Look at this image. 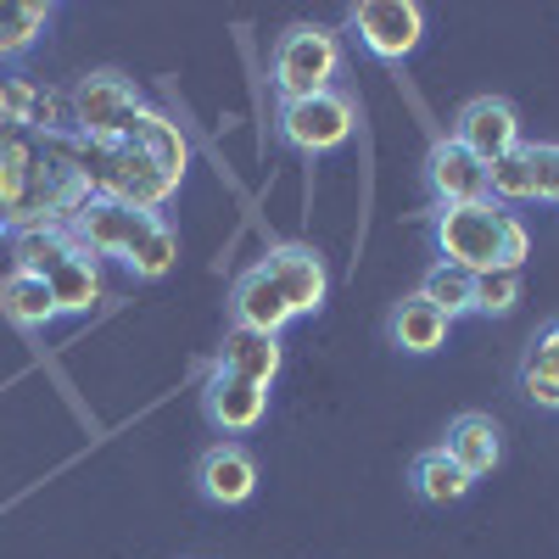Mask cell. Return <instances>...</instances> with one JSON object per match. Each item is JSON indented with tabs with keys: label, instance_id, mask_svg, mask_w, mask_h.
I'll return each mask as SVG.
<instances>
[{
	"label": "cell",
	"instance_id": "6da1fadb",
	"mask_svg": "<svg viewBox=\"0 0 559 559\" xmlns=\"http://www.w3.org/2000/svg\"><path fill=\"white\" fill-rule=\"evenodd\" d=\"M73 247H84L90 258H112L123 263L134 280H163L179 258V236L168 229L163 213H134V207H118V202H102L90 197L79 207V218L68 224Z\"/></svg>",
	"mask_w": 559,
	"mask_h": 559
},
{
	"label": "cell",
	"instance_id": "7a4b0ae2",
	"mask_svg": "<svg viewBox=\"0 0 559 559\" xmlns=\"http://www.w3.org/2000/svg\"><path fill=\"white\" fill-rule=\"evenodd\" d=\"M431 236H437V263H453L464 274L487 269H521L532 258L526 224L498 207V202H464V207H431Z\"/></svg>",
	"mask_w": 559,
	"mask_h": 559
},
{
	"label": "cell",
	"instance_id": "3957f363",
	"mask_svg": "<svg viewBox=\"0 0 559 559\" xmlns=\"http://www.w3.org/2000/svg\"><path fill=\"white\" fill-rule=\"evenodd\" d=\"M342 34L324 28V23H292L286 34L274 39V57H269V79H274V96L280 102H308L336 90L342 79Z\"/></svg>",
	"mask_w": 559,
	"mask_h": 559
},
{
	"label": "cell",
	"instance_id": "277c9868",
	"mask_svg": "<svg viewBox=\"0 0 559 559\" xmlns=\"http://www.w3.org/2000/svg\"><path fill=\"white\" fill-rule=\"evenodd\" d=\"M353 129H358V102L347 90H324V96H308V102H280V118H274V134L302 157L342 152Z\"/></svg>",
	"mask_w": 559,
	"mask_h": 559
},
{
	"label": "cell",
	"instance_id": "5b68a950",
	"mask_svg": "<svg viewBox=\"0 0 559 559\" xmlns=\"http://www.w3.org/2000/svg\"><path fill=\"white\" fill-rule=\"evenodd\" d=\"M73 123L79 140H123L134 129V118L146 112V96L123 79V73H90L73 90Z\"/></svg>",
	"mask_w": 559,
	"mask_h": 559
},
{
	"label": "cell",
	"instance_id": "8992f818",
	"mask_svg": "<svg viewBox=\"0 0 559 559\" xmlns=\"http://www.w3.org/2000/svg\"><path fill=\"white\" fill-rule=\"evenodd\" d=\"M347 23L376 62H408L419 51V39H426V12L414 0H358Z\"/></svg>",
	"mask_w": 559,
	"mask_h": 559
},
{
	"label": "cell",
	"instance_id": "52a82bcc",
	"mask_svg": "<svg viewBox=\"0 0 559 559\" xmlns=\"http://www.w3.org/2000/svg\"><path fill=\"white\" fill-rule=\"evenodd\" d=\"M464 152H471L481 168H492L498 157L509 152H521L526 140H521V112L509 107L503 96H476V102H464L453 112V129H448Z\"/></svg>",
	"mask_w": 559,
	"mask_h": 559
},
{
	"label": "cell",
	"instance_id": "ba28073f",
	"mask_svg": "<svg viewBox=\"0 0 559 559\" xmlns=\"http://www.w3.org/2000/svg\"><path fill=\"white\" fill-rule=\"evenodd\" d=\"M202 414H207L213 431L247 437V431L263 426V414H269V386H252L241 376H229V369H213L207 386H202Z\"/></svg>",
	"mask_w": 559,
	"mask_h": 559
},
{
	"label": "cell",
	"instance_id": "9c48e42d",
	"mask_svg": "<svg viewBox=\"0 0 559 559\" xmlns=\"http://www.w3.org/2000/svg\"><path fill=\"white\" fill-rule=\"evenodd\" d=\"M263 269L274 274V286L286 292V302H292L297 319H302V313H319L324 297H331V274H324V258H319L313 247H302V241L269 247Z\"/></svg>",
	"mask_w": 559,
	"mask_h": 559
},
{
	"label": "cell",
	"instance_id": "30bf717a",
	"mask_svg": "<svg viewBox=\"0 0 559 559\" xmlns=\"http://www.w3.org/2000/svg\"><path fill=\"white\" fill-rule=\"evenodd\" d=\"M426 185L437 207H464V202H487V168L459 146L453 134H442L426 152Z\"/></svg>",
	"mask_w": 559,
	"mask_h": 559
},
{
	"label": "cell",
	"instance_id": "8fae6325",
	"mask_svg": "<svg viewBox=\"0 0 559 559\" xmlns=\"http://www.w3.org/2000/svg\"><path fill=\"white\" fill-rule=\"evenodd\" d=\"M197 487L207 503L218 509H241L252 492H258V459L241 448V442H213L202 459H197Z\"/></svg>",
	"mask_w": 559,
	"mask_h": 559
},
{
	"label": "cell",
	"instance_id": "7c38bea8",
	"mask_svg": "<svg viewBox=\"0 0 559 559\" xmlns=\"http://www.w3.org/2000/svg\"><path fill=\"white\" fill-rule=\"evenodd\" d=\"M229 319L241 324V331H258V336H280L286 324L297 319L292 313V302H286V292L274 286V274L263 269V263H252L236 286H229Z\"/></svg>",
	"mask_w": 559,
	"mask_h": 559
},
{
	"label": "cell",
	"instance_id": "4fadbf2b",
	"mask_svg": "<svg viewBox=\"0 0 559 559\" xmlns=\"http://www.w3.org/2000/svg\"><path fill=\"white\" fill-rule=\"evenodd\" d=\"M437 448H442L471 481H481V476L498 471V459H503V431H498L492 414H459Z\"/></svg>",
	"mask_w": 559,
	"mask_h": 559
},
{
	"label": "cell",
	"instance_id": "5bb4252c",
	"mask_svg": "<svg viewBox=\"0 0 559 559\" xmlns=\"http://www.w3.org/2000/svg\"><path fill=\"white\" fill-rule=\"evenodd\" d=\"M280 364H286V353H280V336H258V331L229 324L213 369H229V376H241V381H252V386H274Z\"/></svg>",
	"mask_w": 559,
	"mask_h": 559
},
{
	"label": "cell",
	"instance_id": "9a60e30c",
	"mask_svg": "<svg viewBox=\"0 0 559 559\" xmlns=\"http://www.w3.org/2000/svg\"><path fill=\"white\" fill-rule=\"evenodd\" d=\"M448 331H453V319L442 313V308H431L426 297H403L397 308H392V347L397 353H414V358H431V353H442L448 347Z\"/></svg>",
	"mask_w": 559,
	"mask_h": 559
},
{
	"label": "cell",
	"instance_id": "2e32d148",
	"mask_svg": "<svg viewBox=\"0 0 559 559\" xmlns=\"http://www.w3.org/2000/svg\"><path fill=\"white\" fill-rule=\"evenodd\" d=\"M45 286L57 297V313H90L96 302H107V286H102V263L90 258L84 247H73L51 274H45Z\"/></svg>",
	"mask_w": 559,
	"mask_h": 559
},
{
	"label": "cell",
	"instance_id": "e0dca14e",
	"mask_svg": "<svg viewBox=\"0 0 559 559\" xmlns=\"http://www.w3.org/2000/svg\"><path fill=\"white\" fill-rule=\"evenodd\" d=\"M521 392L537 408L559 414V319H548L543 331L526 342V353H521Z\"/></svg>",
	"mask_w": 559,
	"mask_h": 559
},
{
	"label": "cell",
	"instance_id": "ac0fdd59",
	"mask_svg": "<svg viewBox=\"0 0 559 559\" xmlns=\"http://www.w3.org/2000/svg\"><path fill=\"white\" fill-rule=\"evenodd\" d=\"M408 487H414V498L419 503H437V509H448V503H464L471 498V476L459 471V464L442 453V448H426L414 464H408Z\"/></svg>",
	"mask_w": 559,
	"mask_h": 559
},
{
	"label": "cell",
	"instance_id": "d6986e66",
	"mask_svg": "<svg viewBox=\"0 0 559 559\" xmlns=\"http://www.w3.org/2000/svg\"><path fill=\"white\" fill-rule=\"evenodd\" d=\"M51 17H57V7H39V0H0V68L23 62L45 39Z\"/></svg>",
	"mask_w": 559,
	"mask_h": 559
},
{
	"label": "cell",
	"instance_id": "ffe728a7",
	"mask_svg": "<svg viewBox=\"0 0 559 559\" xmlns=\"http://www.w3.org/2000/svg\"><path fill=\"white\" fill-rule=\"evenodd\" d=\"M0 308H7V313L23 324V331H45L51 319H62V313H57L51 286H45L39 274H17V269H12L7 280H0Z\"/></svg>",
	"mask_w": 559,
	"mask_h": 559
},
{
	"label": "cell",
	"instance_id": "44dd1931",
	"mask_svg": "<svg viewBox=\"0 0 559 559\" xmlns=\"http://www.w3.org/2000/svg\"><path fill=\"white\" fill-rule=\"evenodd\" d=\"M68 252H73L68 229H17V236H12V269L17 274H39L45 280Z\"/></svg>",
	"mask_w": 559,
	"mask_h": 559
},
{
	"label": "cell",
	"instance_id": "7402d4cb",
	"mask_svg": "<svg viewBox=\"0 0 559 559\" xmlns=\"http://www.w3.org/2000/svg\"><path fill=\"white\" fill-rule=\"evenodd\" d=\"M419 297H426L431 308H442L448 319H464L471 313V297H476V274H464L453 263H431L426 280H419Z\"/></svg>",
	"mask_w": 559,
	"mask_h": 559
},
{
	"label": "cell",
	"instance_id": "603a6c76",
	"mask_svg": "<svg viewBox=\"0 0 559 559\" xmlns=\"http://www.w3.org/2000/svg\"><path fill=\"white\" fill-rule=\"evenodd\" d=\"M487 202H498V207H526V202H537V197H532L526 152H509V157H498V163L487 168Z\"/></svg>",
	"mask_w": 559,
	"mask_h": 559
},
{
	"label": "cell",
	"instance_id": "cb8c5ba5",
	"mask_svg": "<svg viewBox=\"0 0 559 559\" xmlns=\"http://www.w3.org/2000/svg\"><path fill=\"white\" fill-rule=\"evenodd\" d=\"M515 302H521V269H487V274H476L471 313L503 319V313H515Z\"/></svg>",
	"mask_w": 559,
	"mask_h": 559
},
{
	"label": "cell",
	"instance_id": "d4e9b609",
	"mask_svg": "<svg viewBox=\"0 0 559 559\" xmlns=\"http://www.w3.org/2000/svg\"><path fill=\"white\" fill-rule=\"evenodd\" d=\"M521 152H526V168H532V197L559 207V140H532Z\"/></svg>",
	"mask_w": 559,
	"mask_h": 559
},
{
	"label": "cell",
	"instance_id": "484cf974",
	"mask_svg": "<svg viewBox=\"0 0 559 559\" xmlns=\"http://www.w3.org/2000/svg\"><path fill=\"white\" fill-rule=\"evenodd\" d=\"M0 241H12V218L7 213H0Z\"/></svg>",
	"mask_w": 559,
	"mask_h": 559
}]
</instances>
